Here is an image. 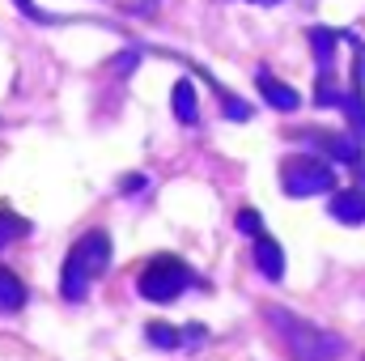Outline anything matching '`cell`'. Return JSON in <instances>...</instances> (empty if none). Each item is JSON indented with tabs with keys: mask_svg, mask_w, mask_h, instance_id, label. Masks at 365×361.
Returning <instances> with one entry per match:
<instances>
[{
	"mask_svg": "<svg viewBox=\"0 0 365 361\" xmlns=\"http://www.w3.org/2000/svg\"><path fill=\"white\" fill-rule=\"evenodd\" d=\"M327 217H336L340 225H361L365 221V187L331 191V200H327Z\"/></svg>",
	"mask_w": 365,
	"mask_h": 361,
	"instance_id": "cell-7",
	"label": "cell"
},
{
	"mask_svg": "<svg viewBox=\"0 0 365 361\" xmlns=\"http://www.w3.org/2000/svg\"><path fill=\"white\" fill-rule=\"evenodd\" d=\"M26 298H30V293H26L21 276L0 264V310H4V315H13V310H21V306H26Z\"/></svg>",
	"mask_w": 365,
	"mask_h": 361,
	"instance_id": "cell-10",
	"label": "cell"
},
{
	"mask_svg": "<svg viewBox=\"0 0 365 361\" xmlns=\"http://www.w3.org/2000/svg\"><path fill=\"white\" fill-rule=\"evenodd\" d=\"M255 86H259V93H264V102H268V106H276V111H297V102H302L293 86L276 81L268 64H259V73H255Z\"/></svg>",
	"mask_w": 365,
	"mask_h": 361,
	"instance_id": "cell-8",
	"label": "cell"
},
{
	"mask_svg": "<svg viewBox=\"0 0 365 361\" xmlns=\"http://www.w3.org/2000/svg\"><path fill=\"white\" fill-rule=\"evenodd\" d=\"M280 191L293 195V200L327 195V191H336V171L314 153H289L280 162Z\"/></svg>",
	"mask_w": 365,
	"mask_h": 361,
	"instance_id": "cell-3",
	"label": "cell"
},
{
	"mask_svg": "<svg viewBox=\"0 0 365 361\" xmlns=\"http://www.w3.org/2000/svg\"><path fill=\"white\" fill-rule=\"evenodd\" d=\"M251 4H280V0H251Z\"/></svg>",
	"mask_w": 365,
	"mask_h": 361,
	"instance_id": "cell-14",
	"label": "cell"
},
{
	"mask_svg": "<svg viewBox=\"0 0 365 361\" xmlns=\"http://www.w3.org/2000/svg\"><path fill=\"white\" fill-rule=\"evenodd\" d=\"M106 264H110V234L106 230L81 234L68 247L64 268H60V293H64V302H81L90 293V285L106 272Z\"/></svg>",
	"mask_w": 365,
	"mask_h": 361,
	"instance_id": "cell-2",
	"label": "cell"
},
{
	"mask_svg": "<svg viewBox=\"0 0 365 361\" xmlns=\"http://www.w3.org/2000/svg\"><path fill=\"white\" fill-rule=\"evenodd\" d=\"M30 234V221L26 217H17L9 204H0V247L4 243H13V238H26Z\"/></svg>",
	"mask_w": 365,
	"mask_h": 361,
	"instance_id": "cell-12",
	"label": "cell"
},
{
	"mask_svg": "<svg viewBox=\"0 0 365 361\" xmlns=\"http://www.w3.org/2000/svg\"><path fill=\"white\" fill-rule=\"evenodd\" d=\"M255 268L264 272L268 280H280L284 276V251L272 234H255Z\"/></svg>",
	"mask_w": 365,
	"mask_h": 361,
	"instance_id": "cell-9",
	"label": "cell"
},
{
	"mask_svg": "<svg viewBox=\"0 0 365 361\" xmlns=\"http://www.w3.org/2000/svg\"><path fill=\"white\" fill-rule=\"evenodd\" d=\"M353 39V77H349V90H344V111H349V128L365 141V47L357 34Z\"/></svg>",
	"mask_w": 365,
	"mask_h": 361,
	"instance_id": "cell-5",
	"label": "cell"
},
{
	"mask_svg": "<svg viewBox=\"0 0 365 361\" xmlns=\"http://www.w3.org/2000/svg\"><path fill=\"white\" fill-rule=\"evenodd\" d=\"M191 280H195V272L182 264L179 255H153L145 268H140V298H149V302H158V306H166V302H175L182 289H191Z\"/></svg>",
	"mask_w": 365,
	"mask_h": 361,
	"instance_id": "cell-4",
	"label": "cell"
},
{
	"mask_svg": "<svg viewBox=\"0 0 365 361\" xmlns=\"http://www.w3.org/2000/svg\"><path fill=\"white\" fill-rule=\"evenodd\" d=\"M264 315L276 327V336L284 340L293 361H336L344 353V340L336 332H327V327H319V323H310V319H302L284 306H264Z\"/></svg>",
	"mask_w": 365,
	"mask_h": 361,
	"instance_id": "cell-1",
	"label": "cell"
},
{
	"mask_svg": "<svg viewBox=\"0 0 365 361\" xmlns=\"http://www.w3.org/2000/svg\"><path fill=\"white\" fill-rule=\"evenodd\" d=\"M170 102H175V115H179L182 123H195V119H200V106H195V90H191V81H179L175 93H170Z\"/></svg>",
	"mask_w": 365,
	"mask_h": 361,
	"instance_id": "cell-11",
	"label": "cell"
},
{
	"mask_svg": "<svg viewBox=\"0 0 365 361\" xmlns=\"http://www.w3.org/2000/svg\"><path fill=\"white\" fill-rule=\"evenodd\" d=\"M293 141L323 145L331 158H340V162H349V166L365 171V153H361V141H357V132H353V136H349V132H293Z\"/></svg>",
	"mask_w": 365,
	"mask_h": 361,
	"instance_id": "cell-6",
	"label": "cell"
},
{
	"mask_svg": "<svg viewBox=\"0 0 365 361\" xmlns=\"http://www.w3.org/2000/svg\"><path fill=\"white\" fill-rule=\"evenodd\" d=\"M238 230H242V234H251V238H255V234H264L259 213H255V208H238Z\"/></svg>",
	"mask_w": 365,
	"mask_h": 361,
	"instance_id": "cell-13",
	"label": "cell"
}]
</instances>
